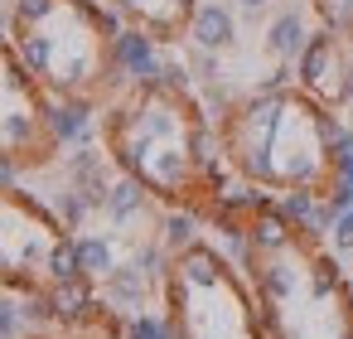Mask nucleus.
<instances>
[{
	"mask_svg": "<svg viewBox=\"0 0 353 339\" xmlns=\"http://www.w3.org/2000/svg\"><path fill=\"white\" fill-rule=\"evenodd\" d=\"M117 64L131 73V78H160V59H155V39L141 35V30H121L117 35Z\"/></svg>",
	"mask_w": 353,
	"mask_h": 339,
	"instance_id": "nucleus-2",
	"label": "nucleus"
},
{
	"mask_svg": "<svg viewBox=\"0 0 353 339\" xmlns=\"http://www.w3.org/2000/svg\"><path fill=\"white\" fill-rule=\"evenodd\" d=\"M155 170H160V184H174V180L184 175V160H179L174 151H160V160H155Z\"/></svg>",
	"mask_w": 353,
	"mask_h": 339,
	"instance_id": "nucleus-18",
	"label": "nucleus"
},
{
	"mask_svg": "<svg viewBox=\"0 0 353 339\" xmlns=\"http://www.w3.org/2000/svg\"><path fill=\"white\" fill-rule=\"evenodd\" d=\"M78 267H83V276H107L112 271V247L102 238H78Z\"/></svg>",
	"mask_w": 353,
	"mask_h": 339,
	"instance_id": "nucleus-5",
	"label": "nucleus"
},
{
	"mask_svg": "<svg viewBox=\"0 0 353 339\" xmlns=\"http://www.w3.org/2000/svg\"><path fill=\"white\" fill-rule=\"evenodd\" d=\"M189 35H194L199 49L218 54V49H232V39H237V20H232V10L223 6V0H203V6H194Z\"/></svg>",
	"mask_w": 353,
	"mask_h": 339,
	"instance_id": "nucleus-1",
	"label": "nucleus"
},
{
	"mask_svg": "<svg viewBox=\"0 0 353 339\" xmlns=\"http://www.w3.org/2000/svg\"><path fill=\"white\" fill-rule=\"evenodd\" d=\"M252 238H256L261 247H285V223H281V218H256Z\"/></svg>",
	"mask_w": 353,
	"mask_h": 339,
	"instance_id": "nucleus-15",
	"label": "nucleus"
},
{
	"mask_svg": "<svg viewBox=\"0 0 353 339\" xmlns=\"http://www.w3.org/2000/svg\"><path fill=\"white\" fill-rule=\"evenodd\" d=\"M131 339H170V329L160 320H150V315H136L131 320Z\"/></svg>",
	"mask_w": 353,
	"mask_h": 339,
	"instance_id": "nucleus-17",
	"label": "nucleus"
},
{
	"mask_svg": "<svg viewBox=\"0 0 353 339\" xmlns=\"http://www.w3.org/2000/svg\"><path fill=\"white\" fill-rule=\"evenodd\" d=\"M329 233H334L339 247H353V209H339L334 223H329Z\"/></svg>",
	"mask_w": 353,
	"mask_h": 339,
	"instance_id": "nucleus-16",
	"label": "nucleus"
},
{
	"mask_svg": "<svg viewBox=\"0 0 353 339\" xmlns=\"http://www.w3.org/2000/svg\"><path fill=\"white\" fill-rule=\"evenodd\" d=\"M184 281H194V286H218V257H208L203 247L184 252Z\"/></svg>",
	"mask_w": 353,
	"mask_h": 339,
	"instance_id": "nucleus-9",
	"label": "nucleus"
},
{
	"mask_svg": "<svg viewBox=\"0 0 353 339\" xmlns=\"http://www.w3.org/2000/svg\"><path fill=\"white\" fill-rule=\"evenodd\" d=\"M49 276L54 281H78L83 267H78V242H54L49 247Z\"/></svg>",
	"mask_w": 353,
	"mask_h": 339,
	"instance_id": "nucleus-7",
	"label": "nucleus"
},
{
	"mask_svg": "<svg viewBox=\"0 0 353 339\" xmlns=\"http://www.w3.org/2000/svg\"><path fill=\"white\" fill-rule=\"evenodd\" d=\"M305 44H310V39H305V20H300L295 10H285V15L266 30V49H271L276 59H300Z\"/></svg>",
	"mask_w": 353,
	"mask_h": 339,
	"instance_id": "nucleus-3",
	"label": "nucleus"
},
{
	"mask_svg": "<svg viewBox=\"0 0 353 339\" xmlns=\"http://www.w3.org/2000/svg\"><path fill=\"white\" fill-rule=\"evenodd\" d=\"M136 209H141V184H136V180H121V184L107 194V213H112V218H131Z\"/></svg>",
	"mask_w": 353,
	"mask_h": 339,
	"instance_id": "nucleus-12",
	"label": "nucleus"
},
{
	"mask_svg": "<svg viewBox=\"0 0 353 339\" xmlns=\"http://www.w3.org/2000/svg\"><path fill=\"white\" fill-rule=\"evenodd\" d=\"M88 291L78 286V281H59V291H54V315H63V320H78V315H88Z\"/></svg>",
	"mask_w": 353,
	"mask_h": 339,
	"instance_id": "nucleus-8",
	"label": "nucleus"
},
{
	"mask_svg": "<svg viewBox=\"0 0 353 339\" xmlns=\"http://www.w3.org/2000/svg\"><path fill=\"white\" fill-rule=\"evenodd\" d=\"M281 213H285V218H305V223H310V218H314V199H310V194H290V199L281 204Z\"/></svg>",
	"mask_w": 353,
	"mask_h": 339,
	"instance_id": "nucleus-19",
	"label": "nucleus"
},
{
	"mask_svg": "<svg viewBox=\"0 0 353 339\" xmlns=\"http://www.w3.org/2000/svg\"><path fill=\"white\" fill-rule=\"evenodd\" d=\"M15 325H20V320H15V305L0 300V339H10V334H15Z\"/></svg>",
	"mask_w": 353,
	"mask_h": 339,
	"instance_id": "nucleus-21",
	"label": "nucleus"
},
{
	"mask_svg": "<svg viewBox=\"0 0 353 339\" xmlns=\"http://www.w3.org/2000/svg\"><path fill=\"white\" fill-rule=\"evenodd\" d=\"M54 15V0H15V20L20 25H39Z\"/></svg>",
	"mask_w": 353,
	"mask_h": 339,
	"instance_id": "nucleus-14",
	"label": "nucleus"
},
{
	"mask_svg": "<svg viewBox=\"0 0 353 339\" xmlns=\"http://www.w3.org/2000/svg\"><path fill=\"white\" fill-rule=\"evenodd\" d=\"M237 6H242V10H266L271 0H237Z\"/></svg>",
	"mask_w": 353,
	"mask_h": 339,
	"instance_id": "nucleus-24",
	"label": "nucleus"
},
{
	"mask_svg": "<svg viewBox=\"0 0 353 339\" xmlns=\"http://www.w3.org/2000/svg\"><path fill=\"white\" fill-rule=\"evenodd\" d=\"M329 64H334V39H329V35H314V39L305 44V54H300V78H305L310 88H319L324 73H329Z\"/></svg>",
	"mask_w": 353,
	"mask_h": 339,
	"instance_id": "nucleus-4",
	"label": "nucleus"
},
{
	"mask_svg": "<svg viewBox=\"0 0 353 339\" xmlns=\"http://www.w3.org/2000/svg\"><path fill=\"white\" fill-rule=\"evenodd\" d=\"M6 136H10V141H25V136H30V117H10V122H6Z\"/></svg>",
	"mask_w": 353,
	"mask_h": 339,
	"instance_id": "nucleus-22",
	"label": "nucleus"
},
{
	"mask_svg": "<svg viewBox=\"0 0 353 339\" xmlns=\"http://www.w3.org/2000/svg\"><path fill=\"white\" fill-rule=\"evenodd\" d=\"M20 59H25V68L49 73V64H54V39H44V35H25V39H20Z\"/></svg>",
	"mask_w": 353,
	"mask_h": 339,
	"instance_id": "nucleus-10",
	"label": "nucleus"
},
{
	"mask_svg": "<svg viewBox=\"0 0 353 339\" xmlns=\"http://www.w3.org/2000/svg\"><path fill=\"white\" fill-rule=\"evenodd\" d=\"M189 238H194V213H170L165 218V242L170 247H184Z\"/></svg>",
	"mask_w": 353,
	"mask_h": 339,
	"instance_id": "nucleus-13",
	"label": "nucleus"
},
{
	"mask_svg": "<svg viewBox=\"0 0 353 339\" xmlns=\"http://www.w3.org/2000/svg\"><path fill=\"white\" fill-rule=\"evenodd\" d=\"M83 126H88V102H63L54 112V136L73 141V136H83Z\"/></svg>",
	"mask_w": 353,
	"mask_h": 339,
	"instance_id": "nucleus-11",
	"label": "nucleus"
},
{
	"mask_svg": "<svg viewBox=\"0 0 353 339\" xmlns=\"http://www.w3.org/2000/svg\"><path fill=\"white\" fill-rule=\"evenodd\" d=\"M15 180V170H10V160H0V184H10Z\"/></svg>",
	"mask_w": 353,
	"mask_h": 339,
	"instance_id": "nucleus-25",
	"label": "nucleus"
},
{
	"mask_svg": "<svg viewBox=\"0 0 353 339\" xmlns=\"http://www.w3.org/2000/svg\"><path fill=\"white\" fill-rule=\"evenodd\" d=\"M136 267H141L145 276H155V271H160V247H141V252H136Z\"/></svg>",
	"mask_w": 353,
	"mask_h": 339,
	"instance_id": "nucleus-20",
	"label": "nucleus"
},
{
	"mask_svg": "<svg viewBox=\"0 0 353 339\" xmlns=\"http://www.w3.org/2000/svg\"><path fill=\"white\" fill-rule=\"evenodd\" d=\"M266 286H271L276 296H285V291H290V276H285V267H271V276H266Z\"/></svg>",
	"mask_w": 353,
	"mask_h": 339,
	"instance_id": "nucleus-23",
	"label": "nucleus"
},
{
	"mask_svg": "<svg viewBox=\"0 0 353 339\" xmlns=\"http://www.w3.org/2000/svg\"><path fill=\"white\" fill-rule=\"evenodd\" d=\"M107 286H112L117 300H141L145 296V271L141 267H112L107 271Z\"/></svg>",
	"mask_w": 353,
	"mask_h": 339,
	"instance_id": "nucleus-6",
	"label": "nucleus"
}]
</instances>
